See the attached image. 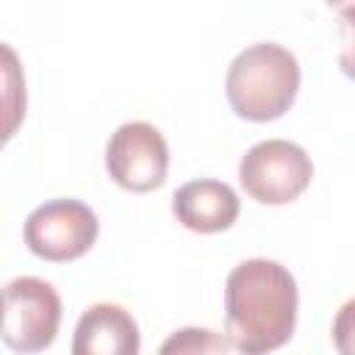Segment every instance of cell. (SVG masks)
Instances as JSON below:
<instances>
[{"label": "cell", "mask_w": 355, "mask_h": 355, "mask_svg": "<svg viewBox=\"0 0 355 355\" xmlns=\"http://www.w3.org/2000/svg\"><path fill=\"white\" fill-rule=\"evenodd\" d=\"M172 214L175 219L200 236L222 233L236 225L241 214V200L233 186L216 178H197L183 183L172 194Z\"/></svg>", "instance_id": "52a82bcc"}, {"label": "cell", "mask_w": 355, "mask_h": 355, "mask_svg": "<svg viewBox=\"0 0 355 355\" xmlns=\"http://www.w3.org/2000/svg\"><path fill=\"white\" fill-rule=\"evenodd\" d=\"M61 324V297L53 283L22 275L3 288V330L0 338L14 352L47 349Z\"/></svg>", "instance_id": "5b68a950"}, {"label": "cell", "mask_w": 355, "mask_h": 355, "mask_svg": "<svg viewBox=\"0 0 355 355\" xmlns=\"http://www.w3.org/2000/svg\"><path fill=\"white\" fill-rule=\"evenodd\" d=\"M327 3V8H333L336 14L338 11H347V8H355V0H324Z\"/></svg>", "instance_id": "7c38bea8"}, {"label": "cell", "mask_w": 355, "mask_h": 355, "mask_svg": "<svg viewBox=\"0 0 355 355\" xmlns=\"http://www.w3.org/2000/svg\"><path fill=\"white\" fill-rule=\"evenodd\" d=\"M139 349V324L119 302H94L80 313L72 336V355H136Z\"/></svg>", "instance_id": "ba28073f"}, {"label": "cell", "mask_w": 355, "mask_h": 355, "mask_svg": "<svg viewBox=\"0 0 355 355\" xmlns=\"http://www.w3.org/2000/svg\"><path fill=\"white\" fill-rule=\"evenodd\" d=\"M313 180L311 155L288 139L252 144L239 161V183L261 205H288Z\"/></svg>", "instance_id": "3957f363"}, {"label": "cell", "mask_w": 355, "mask_h": 355, "mask_svg": "<svg viewBox=\"0 0 355 355\" xmlns=\"http://www.w3.org/2000/svg\"><path fill=\"white\" fill-rule=\"evenodd\" d=\"M333 347L341 355H355V297L347 300L336 316H333V330H330Z\"/></svg>", "instance_id": "30bf717a"}, {"label": "cell", "mask_w": 355, "mask_h": 355, "mask_svg": "<svg viewBox=\"0 0 355 355\" xmlns=\"http://www.w3.org/2000/svg\"><path fill=\"white\" fill-rule=\"evenodd\" d=\"M233 349L230 338L227 336H219L208 327H183V330H175L164 344H161V352L169 355V352H227Z\"/></svg>", "instance_id": "9c48e42d"}, {"label": "cell", "mask_w": 355, "mask_h": 355, "mask_svg": "<svg viewBox=\"0 0 355 355\" xmlns=\"http://www.w3.org/2000/svg\"><path fill=\"white\" fill-rule=\"evenodd\" d=\"M97 233V214L75 197H55L36 205L22 225L25 247L50 263H67L86 255L94 247Z\"/></svg>", "instance_id": "277c9868"}, {"label": "cell", "mask_w": 355, "mask_h": 355, "mask_svg": "<svg viewBox=\"0 0 355 355\" xmlns=\"http://www.w3.org/2000/svg\"><path fill=\"white\" fill-rule=\"evenodd\" d=\"M300 80V61L288 47L277 42H255L230 61L225 97L239 119L272 122L294 105Z\"/></svg>", "instance_id": "7a4b0ae2"}, {"label": "cell", "mask_w": 355, "mask_h": 355, "mask_svg": "<svg viewBox=\"0 0 355 355\" xmlns=\"http://www.w3.org/2000/svg\"><path fill=\"white\" fill-rule=\"evenodd\" d=\"M338 31H341V47H338V67L341 72L355 80V8L338 11Z\"/></svg>", "instance_id": "8fae6325"}, {"label": "cell", "mask_w": 355, "mask_h": 355, "mask_svg": "<svg viewBox=\"0 0 355 355\" xmlns=\"http://www.w3.org/2000/svg\"><path fill=\"white\" fill-rule=\"evenodd\" d=\"M105 169L125 191H155L164 186L169 172V147L164 133L144 119L119 125L105 141Z\"/></svg>", "instance_id": "8992f818"}, {"label": "cell", "mask_w": 355, "mask_h": 355, "mask_svg": "<svg viewBox=\"0 0 355 355\" xmlns=\"http://www.w3.org/2000/svg\"><path fill=\"white\" fill-rule=\"evenodd\" d=\"M294 275L272 258H247L225 280V336L244 355L283 347L297 327Z\"/></svg>", "instance_id": "6da1fadb"}]
</instances>
